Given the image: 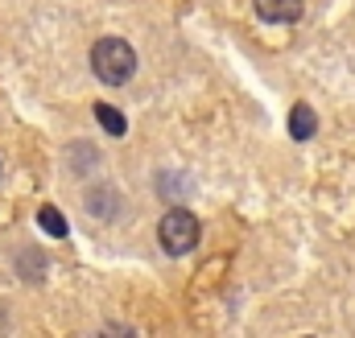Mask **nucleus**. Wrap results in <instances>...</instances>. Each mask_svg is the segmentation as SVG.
Listing matches in <instances>:
<instances>
[{"label": "nucleus", "mask_w": 355, "mask_h": 338, "mask_svg": "<svg viewBox=\"0 0 355 338\" xmlns=\"http://www.w3.org/2000/svg\"><path fill=\"white\" fill-rule=\"evenodd\" d=\"M91 71H95L99 83H107V87L128 83L132 71H137V50L124 37H99L95 50H91Z\"/></svg>", "instance_id": "obj_1"}, {"label": "nucleus", "mask_w": 355, "mask_h": 338, "mask_svg": "<svg viewBox=\"0 0 355 338\" xmlns=\"http://www.w3.org/2000/svg\"><path fill=\"white\" fill-rule=\"evenodd\" d=\"M198 235H202V227H198V219H194L186 206L166 211L162 223H157V240H162V248H166L170 256L194 252V248H198Z\"/></svg>", "instance_id": "obj_2"}, {"label": "nucleus", "mask_w": 355, "mask_h": 338, "mask_svg": "<svg viewBox=\"0 0 355 338\" xmlns=\"http://www.w3.org/2000/svg\"><path fill=\"white\" fill-rule=\"evenodd\" d=\"M257 4V12H261V21H272V25H289V21H297L302 17V0H252Z\"/></svg>", "instance_id": "obj_3"}, {"label": "nucleus", "mask_w": 355, "mask_h": 338, "mask_svg": "<svg viewBox=\"0 0 355 338\" xmlns=\"http://www.w3.org/2000/svg\"><path fill=\"white\" fill-rule=\"evenodd\" d=\"M314 132H318L314 107H310V103H293V112H289V136H293V141H310Z\"/></svg>", "instance_id": "obj_4"}, {"label": "nucleus", "mask_w": 355, "mask_h": 338, "mask_svg": "<svg viewBox=\"0 0 355 338\" xmlns=\"http://www.w3.org/2000/svg\"><path fill=\"white\" fill-rule=\"evenodd\" d=\"M95 120H99V128H103L107 136H124V132H128V120H124L112 103H95Z\"/></svg>", "instance_id": "obj_5"}, {"label": "nucleus", "mask_w": 355, "mask_h": 338, "mask_svg": "<svg viewBox=\"0 0 355 338\" xmlns=\"http://www.w3.org/2000/svg\"><path fill=\"white\" fill-rule=\"evenodd\" d=\"M37 227H42L46 235H54V240H62V235L71 231V223H67L54 206H42V211H37Z\"/></svg>", "instance_id": "obj_6"}]
</instances>
